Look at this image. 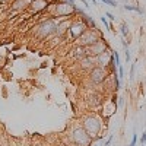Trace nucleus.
<instances>
[{
    "instance_id": "nucleus-20",
    "label": "nucleus",
    "mask_w": 146,
    "mask_h": 146,
    "mask_svg": "<svg viewBox=\"0 0 146 146\" xmlns=\"http://www.w3.org/2000/svg\"><path fill=\"white\" fill-rule=\"evenodd\" d=\"M126 62H127V64L130 63V60H131V53H130V50H129V48H126Z\"/></svg>"
},
{
    "instance_id": "nucleus-17",
    "label": "nucleus",
    "mask_w": 146,
    "mask_h": 146,
    "mask_svg": "<svg viewBox=\"0 0 146 146\" xmlns=\"http://www.w3.org/2000/svg\"><path fill=\"white\" fill-rule=\"evenodd\" d=\"M102 3H105V5H108V6H113V7H117V2L115 0H101Z\"/></svg>"
},
{
    "instance_id": "nucleus-7",
    "label": "nucleus",
    "mask_w": 146,
    "mask_h": 146,
    "mask_svg": "<svg viewBox=\"0 0 146 146\" xmlns=\"http://www.w3.org/2000/svg\"><path fill=\"white\" fill-rule=\"evenodd\" d=\"M108 76V72L105 67H101V66H95L89 70V79L94 85H100L102 83Z\"/></svg>"
},
{
    "instance_id": "nucleus-22",
    "label": "nucleus",
    "mask_w": 146,
    "mask_h": 146,
    "mask_svg": "<svg viewBox=\"0 0 146 146\" xmlns=\"http://www.w3.org/2000/svg\"><path fill=\"white\" fill-rule=\"evenodd\" d=\"M64 3L70 5L72 7H76V3H75V0H64Z\"/></svg>"
},
{
    "instance_id": "nucleus-11",
    "label": "nucleus",
    "mask_w": 146,
    "mask_h": 146,
    "mask_svg": "<svg viewBox=\"0 0 146 146\" xmlns=\"http://www.w3.org/2000/svg\"><path fill=\"white\" fill-rule=\"evenodd\" d=\"M86 56V48L82 47V45H76V48L72 51V57L76 58V60H80Z\"/></svg>"
},
{
    "instance_id": "nucleus-12",
    "label": "nucleus",
    "mask_w": 146,
    "mask_h": 146,
    "mask_svg": "<svg viewBox=\"0 0 146 146\" xmlns=\"http://www.w3.org/2000/svg\"><path fill=\"white\" fill-rule=\"evenodd\" d=\"M123 7H124L126 10H130V12H137V13H140V15L143 13V10H142L137 5H129V3H126Z\"/></svg>"
},
{
    "instance_id": "nucleus-24",
    "label": "nucleus",
    "mask_w": 146,
    "mask_h": 146,
    "mask_svg": "<svg viewBox=\"0 0 146 146\" xmlns=\"http://www.w3.org/2000/svg\"><path fill=\"white\" fill-rule=\"evenodd\" d=\"M120 101H118V107H123L124 105V98H118Z\"/></svg>"
},
{
    "instance_id": "nucleus-2",
    "label": "nucleus",
    "mask_w": 146,
    "mask_h": 146,
    "mask_svg": "<svg viewBox=\"0 0 146 146\" xmlns=\"http://www.w3.org/2000/svg\"><path fill=\"white\" fill-rule=\"evenodd\" d=\"M56 31H57V21L56 18H50L44 22H41L38 28H36V34H38L40 38H51V36L56 35Z\"/></svg>"
},
{
    "instance_id": "nucleus-18",
    "label": "nucleus",
    "mask_w": 146,
    "mask_h": 146,
    "mask_svg": "<svg viewBox=\"0 0 146 146\" xmlns=\"http://www.w3.org/2000/svg\"><path fill=\"white\" fill-rule=\"evenodd\" d=\"M136 143H137V133L135 131V133H133V137H131L130 145H127V146H136Z\"/></svg>"
},
{
    "instance_id": "nucleus-4",
    "label": "nucleus",
    "mask_w": 146,
    "mask_h": 146,
    "mask_svg": "<svg viewBox=\"0 0 146 146\" xmlns=\"http://www.w3.org/2000/svg\"><path fill=\"white\" fill-rule=\"evenodd\" d=\"M72 142L76 146H91L92 137L88 135L83 127H76L72 133Z\"/></svg>"
},
{
    "instance_id": "nucleus-13",
    "label": "nucleus",
    "mask_w": 146,
    "mask_h": 146,
    "mask_svg": "<svg viewBox=\"0 0 146 146\" xmlns=\"http://www.w3.org/2000/svg\"><path fill=\"white\" fill-rule=\"evenodd\" d=\"M120 32H121V35H123V38H127L129 36V27H127L126 22H123L120 25Z\"/></svg>"
},
{
    "instance_id": "nucleus-19",
    "label": "nucleus",
    "mask_w": 146,
    "mask_h": 146,
    "mask_svg": "<svg viewBox=\"0 0 146 146\" xmlns=\"http://www.w3.org/2000/svg\"><path fill=\"white\" fill-rule=\"evenodd\" d=\"M123 78H124V69L123 66H118V79L123 80Z\"/></svg>"
},
{
    "instance_id": "nucleus-29",
    "label": "nucleus",
    "mask_w": 146,
    "mask_h": 146,
    "mask_svg": "<svg viewBox=\"0 0 146 146\" xmlns=\"http://www.w3.org/2000/svg\"><path fill=\"white\" fill-rule=\"evenodd\" d=\"M140 146H145V145H140Z\"/></svg>"
},
{
    "instance_id": "nucleus-6",
    "label": "nucleus",
    "mask_w": 146,
    "mask_h": 146,
    "mask_svg": "<svg viewBox=\"0 0 146 146\" xmlns=\"http://www.w3.org/2000/svg\"><path fill=\"white\" fill-rule=\"evenodd\" d=\"M88 29V27H86V23H85L82 19H78V21H72V23H70V28L67 29V36H70L72 40H78L79 36Z\"/></svg>"
},
{
    "instance_id": "nucleus-28",
    "label": "nucleus",
    "mask_w": 146,
    "mask_h": 146,
    "mask_svg": "<svg viewBox=\"0 0 146 146\" xmlns=\"http://www.w3.org/2000/svg\"><path fill=\"white\" fill-rule=\"evenodd\" d=\"M91 146H92V145H91ZM94 146H96V145H94Z\"/></svg>"
},
{
    "instance_id": "nucleus-14",
    "label": "nucleus",
    "mask_w": 146,
    "mask_h": 146,
    "mask_svg": "<svg viewBox=\"0 0 146 146\" xmlns=\"http://www.w3.org/2000/svg\"><path fill=\"white\" fill-rule=\"evenodd\" d=\"M113 58H114V66H115V67L121 66V64H120V56H118L117 51H113Z\"/></svg>"
},
{
    "instance_id": "nucleus-1",
    "label": "nucleus",
    "mask_w": 146,
    "mask_h": 146,
    "mask_svg": "<svg viewBox=\"0 0 146 146\" xmlns=\"http://www.w3.org/2000/svg\"><path fill=\"white\" fill-rule=\"evenodd\" d=\"M86 133L94 139V137H98V135L101 133L102 129V123H101V118L96 117V115H88L83 118V126H82Z\"/></svg>"
},
{
    "instance_id": "nucleus-27",
    "label": "nucleus",
    "mask_w": 146,
    "mask_h": 146,
    "mask_svg": "<svg viewBox=\"0 0 146 146\" xmlns=\"http://www.w3.org/2000/svg\"><path fill=\"white\" fill-rule=\"evenodd\" d=\"M91 2H92L94 5H96V0H91Z\"/></svg>"
},
{
    "instance_id": "nucleus-5",
    "label": "nucleus",
    "mask_w": 146,
    "mask_h": 146,
    "mask_svg": "<svg viewBox=\"0 0 146 146\" xmlns=\"http://www.w3.org/2000/svg\"><path fill=\"white\" fill-rule=\"evenodd\" d=\"M51 6V5H50ZM51 7H54L53 10H51V18H70L72 15H75V7H72L70 5H67V3H57V5H54V6H51Z\"/></svg>"
},
{
    "instance_id": "nucleus-8",
    "label": "nucleus",
    "mask_w": 146,
    "mask_h": 146,
    "mask_svg": "<svg viewBox=\"0 0 146 146\" xmlns=\"http://www.w3.org/2000/svg\"><path fill=\"white\" fill-rule=\"evenodd\" d=\"M48 6H50V2L48 0H32L31 5L28 6V12L31 15H38L41 12L47 10Z\"/></svg>"
},
{
    "instance_id": "nucleus-26",
    "label": "nucleus",
    "mask_w": 146,
    "mask_h": 146,
    "mask_svg": "<svg viewBox=\"0 0 146 146\" xmlns=\"http://www.w3.org/2000/svg\"><path fill=\"white\" fill-rule=\"evenodd\" d=\"M6 2H9V0H0V3H6Z\"/></svg>"
},
{
    "instance_id": "nucleus-30",
    "label": "nucleus",
    "mask_w": 146,
    "mask_h": 146,
    "mask_svg": "<svg viewBox=\"0 0 146 146\" xmlns=\"http://www.w3.org/2000/svg\"><path fill=\"white\" fill-rule=\"evenodd\" d=\"M12 2H13V0H12Z\"/></svg>"
},
{
    "instance_id": "nucleus-3",
    "label": "nucleus",
    "mask_w": 146,
    "mask_h": 146,
    "mask_svg": "<svg viewBox=\"0 0 146 146\" xmlns=\"http://www.w3.org/2000/svg\"><path fill=\"white\" fill-rule=\"evenodd\" d=\"M101 40H102V35H101V32H98V28H96V29L88 28L76 41H78V45H82V47L86 48V47H91L92 44L98 42Z\"/></svg>"
},
{
    "instance_id": "nucleus-15",
    "label": "nucleus",
    "mask_w": 146,
    "mask_h": 146,
    "mask_svg": "<svg viewBox=\"0 0 146 146\" xmlns=\"http://www.w3.org/2000/svg\"><path fill=\"white\" fill-rule=\"evenodd\" d=\"M101 21H102L104 25L107 27V29H108V31H113V25H111V23H108V21L105 19V16H102V18H101Z\"/></svg>"
},
{
    "instance_id": "nucleus-21",
    "label": "nucleus",
    "mask_w": 146,
    "mask_h": 146,
    "mask_svg": "<svg viewBox=\"0 0 146 146\" xmlns=\"http://www.w3.org/2000/svg\"><path fill=\"white\" fill-rule=\"evenodd\" d=\"M140 143L146 146V131H145V133H142V137H140Z\"/></svg>"
},
{
    "instance_id": "nucleus-10",
    "label": "nucleus",
    "mask_w": 146,
    "mask_h": 146,
    "mask_svg": "<svg viewBox=\"0 0 146 146\" xmlns=\"http://www.w3.org/2000/svg\"><path fill=\"white\" fill-rule=\"evenodd\" d=\"M79 63H80V67H82V69H86V70H91L92 67L96 66V64H95V57L88 56V54L85 56L83 58H80Z\"/></svg>"
},
{
    "instance_id": "nucleus-16",
    "label": "nucleus",
    "mask_w": 146,
    "mask_h": 146,
    "mask_svg": "<svg viewBox=\"0 0 146 146\" xmlns=\"http://www.w3.org/2000/svg\"><path fill=\"white\" fill-rule=\"evenodd\" d=\"M135 70H136V62L131 64V67H130V80H133L135 79Z\"/></svg>"
},
{
    "instance_id": "nucleus-9",
    "label": "nucleus",
    "mask_w": 146,
    "mask_h": 146,
    "mask_svg": "<svg viewBox=\"0 0 146 146\" xmlns=\"http://www.w3.org/2000/svg\"><path fill=\"white\" fill-rule=\"evenodd\" d=\"M105 51H107V44H105L104 40L92 44L91 47H86V54L92 56V57H96V56H100V54H102Z\"/></svg>"
},
{
    "instance_id": "nucleus-23",
    "label": "nucleus",
    "mask_w": 146,
    "mask_h": 146,
    "mask_svg": "<svg viewBox=\"0 0 146 146\" xmlns=\"http://www.w3.org/2000/svg\"><path fill=\"white\" fill-rule=\"evenodd\" d=\"M105 16H107V18H110V21H115L114 15H113V13H110V12H107V13H105Z\"/></svg>"
},
{
    "instance_id": "nucleus-25",
    "label": "nucleus",
    "mask_w": 146,
    "mask_h": 146,
    "mask_svg": "<svg viewBox=\"0 0 146 146\" xmlns=\"http://www.w3.org/2000/svg\"><path fill=\"white\" fill-rule=\"evenodd\" d=\"M80 2L83 3V6H85V7H89V3L86 2V0H80Z\"/></svg>"
}]
</instances>
